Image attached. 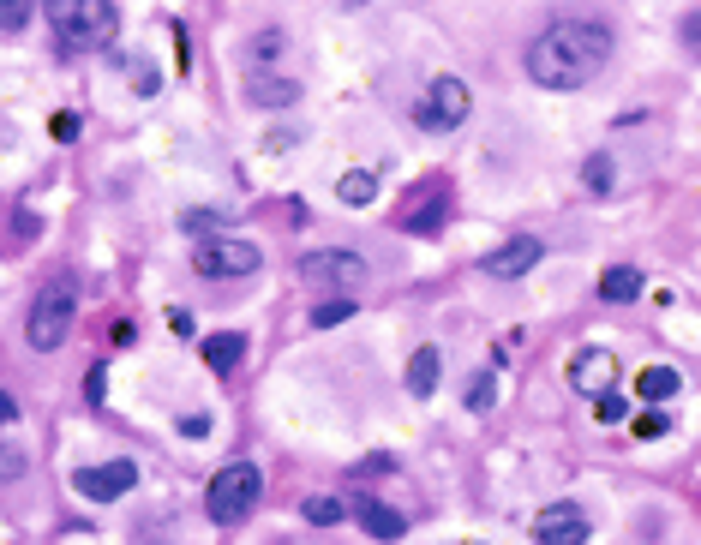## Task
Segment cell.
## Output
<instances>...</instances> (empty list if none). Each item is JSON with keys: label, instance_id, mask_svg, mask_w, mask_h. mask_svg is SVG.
<instances>
[{"label": "cell", "instance_id": "obj_1", "mask_svg": "<svg viewBox=\"0 0 701 545\" xmlns=\"http://www.w3.org/2000/svg\"><path fill=\"white\" fill-rule=\"evenodd\" d=\"M528 78L540 90H582L612 66V30L600 18H552L528 42Z\"/></svg>", "mask_w": 701, "mask_h": 545}, {"label": "cell", "instance_id": "obj_2", "mask_svg": "<svg viewBox=\"0 0 701 545\" xmlns=\"http://www.w3.org/2000/svg\"><path fill=\"white\" fill-rule=\"evenodd\" d=\"M48 30L60 48L72 54H90V48H108L120 18H114V0H48Z\"/></svg>", "mask_w": 701, "mask_h": 545}, {"label": "cell", "instance_id": "obj_3", "mask_svg": "<svg viewBox=\"0 0 701 545\" xmlns=\"http://www.w3.org/2000/svg\"><path fill=\"white\" fill-rule=\"evenodd\" d=\"M258 498H264L258 462H228V468L204 486V516H210L216 528H240V522L258 510Z\"/></svg>", "mask_w": 701, "mask_h": 545}, {"label": "cell", "instance_id": "obj_4", "mask_svg": "<svg viewBox=\"0 0 701 545\" xmlns=\"http://www.w3.org/2000/svg\"><path fill=\"white\" fill-rule=\"evenodd\" d=\"M72 318H78V294H72V282H48V288L30 300L24 342H30L36 354H54V348L72 336Z\"/></svg>", "mask_w": 701, "mask_h": 545}, {"label": "cell", "instance_id": "obj_5", "mask_svg": "<svg viewBox=\"0 0 701 545\" xmlns=\"http://www.w3.org/2000/svg\"><path fill=\"white\" fill-rule=\"evenodd\" d=\"M474 114V96H468V84L462 78H432L426 90H420V102H414V126L420 132H456L462 120Z\"/></svg>", "mask_w": 701, "mask_h": 545}, {"label": "cell", "instance_id": "obj_6", "mask_svg": "<svg viewBox=\"0 0 701 545\" xmlns=\"http://www.w3.org/2000/svg\"><path fill=\"white\" fill-rule=\"evenodd\" d=\"M264 264V252L252 246V240H228V234H210V240H198V252H192V270L204 276V282H240V276H252Z\"/></svg>", "mask_w": 701, "mask_h": 545}, {"label": "cell", "instance_id": "obj_7", "mask_svg": "<svg viewBox=\"0 0 701 545\" xmlns=\"http://www.w3.org/2000/svg\"><path fill=\"white\" fill-rule=\"evenodd\" d=\"M300 276L312 282V288H330V294H354V288H366V276H372V264L360 258V252H312V258H300Z\"/></svg>", "mask_w": 701, "mask_h": 545}, {"label": "cell", "instance_id": "obj_8", "mask_svg": "<svg viewBox=\"0 0 701 545\" xmlns=\"http://www.w3.org/2000/svg\"><path fill=\"white\" fill-rule=\"evenodd\" d=\"M132 486H138V468H132V462H102V468H78V474H72V492L90 498V504L126 498Z\"/></svg>", "mask_w": 701, "mask_h": 545}, {"label": "cell", "instance_id": "obj_9", "mask_svg": "<svg viewBox=\"0 0 701 545\" xmlns=\"http://www.w3.org/2000/svg\"><path fill=\"white\" fill-rule=\"evenodd\" d=\"M540 258H546V246H540L534 234H516V240H504L498 252H486V258H480V270H486L492 282H516V276H528Z\"/></svg>", "mask_w": 701, "mask_h": 545}, {"label": "cell", "instance_id": "obj_10", "mask_svg": "<svg viewBox=\"0 0 701 545\" xmlns=\"http://www.w3.org/2000/svg\"><path fill=\"white\" fill-rule=\"evenodd\" d=\"M570 384L594 402V396H606V390H618V354L612 348H582V354H570Z\"/></svg>", "mask_w": 701, "mask_h": 545}, {"label": "cell", "instance_id": "obj_11", "mask_svg": "<svg viewBox=\"0 0 701 545\" xmlns=\"http://www.w3.org/2000/svg\"><path fill=\"white\" fill-rule=\"evenodd\" d=\"M594 534V522H588V510H576V504H546L540 516H534V540L540 545H576Z\"/></svg>", "mask_w": 701, "mask_h": 545}, {"label": "cell", "instance_id": "obj_12", "mask_svg": "<svg viewBox=\"0 0 701 545\" xmlns=\"http://www.w3.org/2000/svg\"><path fill=\"white\" fill-rule=\"evenodd\" d=\"M246 102H258V108H294L300 102V78H288V72H252L246 78Z\"/></svg>", "mask_w": 701, "mask_h": 545}, {"label": "cell", "instance_id": "obj_13", "mask_svg": "<svg viewBox=\"0 0 701 545\" xmlns=\"http://www.w3.org/2000/svg\"><path fill=\"white\" fill-rule=\"evenodd\" d=\"M354 516H360V528H366L372 540H402V534H408V516L390 510V504H378V498H354Z\"/></svg>", "mask_w": 701, "mask_h": 545}, {"label": "cell", "instance_id": "obj_14", "mask_svg": "<svg viewBox=\"0 0 701 545\" xmlns=\"http://www.w3.org/2000/svg\"><path fill=\"white\" fill-rule=\"evenodd\" d=\"M240 54H246V66H252V72H270V66H282V60H288V30H282V24H270V30H258V36H246V48H240Z\"/></svg>", "mask_w": 701, "mask_h": 545}, {"label": "cell", "instance_id": "obj_15", "mask_svg": "<svg viewBox=\"0 0 701 545\" xmlns=\"http://www.w3.org/2000/svg\"><path fill=\"white\" fill-rule=\"evenodd\" d=\"M642 288H648V276H642L636 264L600 270V300H606V306H630V300H642Z\"/></svg>", "mask_w": 701, "mask_h": 545}, {"label": "cell", "instance_id": "obj_16", "mask_svg": "<svg viewBox=\"0 0 701 545\" xmlns=\"http://www.w3.org/2000/svg\"><path fill=\"white\" fill-rule=\"evenodd\" d=\"M246 360V336L240 330H222V336H204V366L216 372V378H228L234 366Z\"/></svg>", "mask_w": 701, "mask_h": 545}, {"label": "cell", "instance_id": "obj_17", "mask_svg": "<svg viewBox=\"0 0 701 545\" xmlns=\"http://www.w3.org/2000/svg\"><path fill=\"white\" fill-rule=\"evenodd\" d=\"M438 378H444V354H438V348H414V354H408V396L426 402V396L438 390Z\"/></svg>", "mask_w": 701, "mask_h": 545}, {"label": "cell", "instance_id": "obj_18", "mask_svg": "<svg viewBox=\"0 0 701 545\" xmlns=\"http://www.w3.org/2000/svg\"><path fill=\"white\" fill-rule=\"evenodd\" d=\"M396 228H402V234H438V228H444V192L414 198V204L396 216Z\"/></svg>", "mask_w": 701, "mask_h": 545}, {"label": "cell", "instance_id": "obj_19", "mask_svg": "<svg viewBox=\"0 0 701 545\" xmlns=\"http://www.w3.org/2000/svg\"><path fill=\"white\" fill-rule=\"evenodd\" d=\"M636 396H642V402H678V396H684V372H678V366H648V372L636 378Z\"/></svg>", "mask_w": 701, "mask_h": 545}, {"label": "cell", "instance_id": "obj_20", "mask_svg": "<svg viewBox=\"0 0 701 545\" xmlns=\"http://www.w3.org/2000/svg\"><path fill=\"white\" fill-rule=\"evenodd\" d=\"M336 198H342V204H354V210H360V204H372V198H378V174H372V168H348V174L336 180Z\"/></svg>", "mask_w": 701, "mask_h": 545}, {"label": "cell", "instance_id": "obj_21", "mask_svg": "<svg viewBox=\"0 0 701 545\" xmlns=\"http://www.w3.org/2000/svg\"><path fill=\"white\" fill-rule=\"evenodd\" d=\"M300 516H306L312 528H336V522L348 516V504H342V498H330V492H312V498H300Z\"/></svg>", "mask_w": 701, "mask_h": 545}, {"label": "cell", "instance_id": "obj_22", "mask_svg": "<svg viewBox=\"0 0 701 545\" xmlns=\"http://www.w3.org/2000/svg\"><path fill=\"white\" fill-rule=\"evenodd\" d=\"M492 402H498V372H474L468 390H462V408H468V414H486Z\"/></svg>", "mask_w": 701, "mask_h": 545}, {"label": "cell", "instance_id": "obj_23", "mask_svg": "<svg viewBox=\"0 0 701 545\" xmlns=\"http://www.w3.org/2000/svg\"><path fill=\"white\" fill-rule=\"evenodd\" d=\"M360 306H354V294H330L324 306H312V330H330V324H348Z\"/></svg>", "mask_w": 701, "mask_h": 545}, {"label": "cell", "instance_id": "obj_24", "mask_svg": "<svg viewBox=\"0 0 701 545\" xmlns=\"http://www.w3.org/2000/svg\"><path fill=\"white\" fill-rule=\"evenodd\" d=\"M612 180H618V174H612V156L594 150V156L582 162V186H588V192H612Z\"/></svg>", "mask_w": 701, "mask_h": 545}, {"label": "cell", "instance_id": "obj_25", "mask_svg": "<svg viewBox=\"0 0 701 545\" xmlns=\"http://www.w3.org/2000/svg\"><path fill=\"white\" fill-rule=\"evenodd\" d=\"M30 12H36V0H0V30L18 36V30L30 24Z\"/></svg>", "mask_w": 701, "mask_h": 545}, {"label": "cell", "instance_id": "obj_26", "mask_svg": "<svg viewBox=\"0 0 701 545\" xmlns=\"http://www.w3.org/2000/svg\"><path fill=\"white\" fill-rule=\"evenodd\" d=\"M666 426H672L666 420V402H654L648 414H636V438H666Z\"/></svg>", "mask_w": 701, "mask_h": 545}, {"label": "cell", "instance_id": "obj_27", "mask_svg": "<svg viewBox=\"0 0 701 545\" xmlns=\"http://www.w3.org/2000/svg\"><path fill=\"white\" fill-rule=\"evenodd\" d=\"M594 414H600V420H606V426H618V420H624V414H630V402H624V396H618V390H606V396H594Z\"/></svg>", "mask_w": 701, "mask_h": 545}, {"label": "cell", "instance_id": "obj_28", "mask_svg": "<svg viewBox=\"0 0 701 545\" xmlns=\"http://www.w3.org/2000/svg\"><path fill=\"white\" fill-rule=\"evenodd\" d=\"M102 396H108V366H102V360H96V366H90V372H84V402H90V408H96V402H102Z\"/></svg>", "mask_w": 701, "mask_h": 545}, {"label": "cell", "instance_id": "obj_29", "mask_svg": "<svg viewBox=\"0 0 701 545\" xmlns=\"http://www.w3.org/2000/svg\"><path fill=\"white\" fill-rule=\"evenodd\" d=\"M216 222H222V210H186V216H180V228H186V234H210Z\"/></svg>", "mask_w": 701, "mask_h": 545}, {"label": "cell", "instance_id": "obj_30", "mask_svg": "<svg viewBox=\"0 0 701 545\" xmlns=\"http://www.w3.org/2000/svg\"><path fill=\"white\" fill-rule=\"evenodd\" d=\"M48 132H54L60 144H72V138H78V114H72V108H60V114L48 120Z\"/></svg>", "mask_w": 701, "mask_h": 545}, {"label": "cell", "instance_id": "obj_31", "mask_svg": "<svg viewBox=\"0 0 701 545\" xmlns=\"http://www.w3.org/2000/svg\"><path fill=\"white\" fill-rule=\"evenodd\" d=\"M24 474V456L18 450H0V480H18Z\"/></svg>", "mask_w": 701, "mask_h": 545}, {"label": "cell", "instance_id": "obj_32", "mask_svg": "<svg viewBox=\"0 0 701 545\" xmlns=\"http://www.w3.org/2000/svg\"><path fill=\"white\" fill-rule=\"evenodd\" d=\"M678 30H684V42H690V48L701 54V6L690 12V18H684V24H678Z\"/></svg>", "mask_w": 701, "mask_h": 545}, {"label": "cell", "instance_id": "obj_33", "mask_svg": "<svg viewBox=\"0 0 701 545\" xmlns=\"http://www.w3.org/2000/svg\"><path fill=\"white\" fill-rule=\"evenodd\" d=\"M180 432H186V438H204V432H210V420H204V414H186V420H180Z\"/></svg>", "mask_w": 701, "mask_h": 545}, {"label": "cell", "instance_id": "obj_34", "mask_svg": "<svg viewBox=\"0 0 701 545\" xmlns=\"http://www.w3.org/2000/svg\"><path fill=\"white\" fill-rule=\"evenodd\" d=\"M390 468H396V462H390V456H366V462H360V468H354V474H390Z\"/></svg>", "mask_w": 701, "mask_h": 545}, {"label": "cell", "instance_id": "obj_35", "mask_svg": "<svg viewBox=\"0 0 701 545\" xmlns=\"http://www.w3.org/2000/svg\"><path fill=\"white\" fill-rule=\"evenodd\" d=\"M12 420H18V402H12V396L0 390V426H12Z\"/></svg>", "mask_w": 701, "mask_h": 545}]
</instances>
